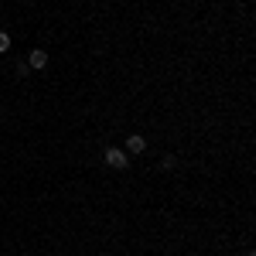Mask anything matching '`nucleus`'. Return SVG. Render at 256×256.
<instances>
[{
  "label": "nucleus",
  "mask_w": 256,
  "mask_h": 256,
  "mask_svg": "<svg viewBox=\"0 0 256 256\" xmlns=\"http://www.w3.org/2000/svg\"><path fill=\"white\" fill-rule=\"evenodd\" d=\"M10 44H14L10 34H7V31H0V55H7V52H10Z\"/></svg>",
  "instance_id": "nucleus-4"
},
{
  "label": "nucleus",
  "mask_w": 256,
  "mask_h": 256,
  "mask_svg": "<svg viewBox=\"0 0 256 256\" xmlns=\"http://www.w3.org/2000/svg\"><path fill=\"white\" fill-rule=\"evenodd\" d=\"M102 160H106L113 171H126V168H130V158H126V150H123V147H110V150L102 154Z\"/></svg>",
  "instance_id": "nucleus-1"
},
{
  "label": "nucleus",
  "mask_w": 256,
  "mask_h": 256,
  "mask_svg": "<svg viewBox=\"0 0 256 256\" xmlns=\"http://www.w3.org/2000/svg\"><path fill=\"white\" fill-rule=\"evenodd\" d=\"M144 150H147V140L140 137V134L126 137V154H144Z\"/></svg>",
  "instance_id": "nucleus-3"
},
{
  "label": "nucleus",
  "mask_w": 256,
  "mask_h": 256,
  "mask_svg": "<svg viewBox=\"0 0 256 256\" xmlns=\"http://www.w3.org/2000/svg\"><path fill=\"white\" fill-rule=\"evenodd\" d=\"M28 68H31V72H44V68H48V52H44V48H34V52L28 55Z\"/></svg>",
  "instance_id": "nucleus-2"
},
{
  "label": "nucleus",
  "mask_w": 256,
  "mask_h": 256,
  "mask_svg": "<svg viewBox=\"0 0 256 256\" xmlns=\"http://www.w3.org/2000/svg\"><path fill=\"white\" fill-rule=\"evenodd\" d=\"M164 168H168V171H174V168H178V158H171V154H168V158H164Z\"/></svg>",
  "instance_id": "nucleus-5"
}]
</instances>
